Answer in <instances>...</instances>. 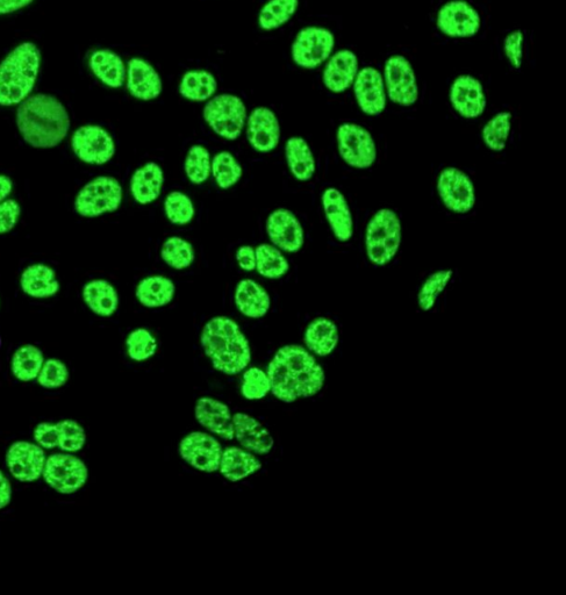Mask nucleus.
<instances>
[{
	"instance_id": "nucleus-1",
	"label": "nucleus",
	"mask_w": 566,
	"mask_h": 595,
	"mask_svg": "<svg viewBox=\"0 0 566 595\" xmlns=\"http://www.w3.org/2000/svg\"><path fill=\"white\" fill-rule=\"evenodd\" d=\"M267 374L271 393L285 404L317 396L326 381L325 371L314 355L297 344L279 348Z\"/></svg>"
},
{
	"instance_id": "nucleus-2",
	"label": "nucleus",
	"mask_w": 566,
	"mask_h": 595,
	"mask_svg": "<svg viewBox=\"0 0 566 595\" xmlns=\"http://www.w3.org/2000/svg\"><path fill=\"white\" fill-rule=\"evenodd\" d=\"M70 117L64 105L54 96L38 93L28 97L17 110L21 136L34 148L59 146L70 131Z\"/></svg>"
},
{
	"instance_id": "nucleus-3",
	"label": "nucleus",
	"mask_w": 566,
	"mask_h": 595,
	"mask_svg": "<svg viewBox=\"0 0 566 595\" xmlns=\"http://www.w3.org/2000/svg\"><path fill=\"white\" fill-rule=\"evenodd\" d=\"M200 343L213 368L227 376L241 374L252 362V347L238 322L218 315L206 322Z\"/></svg>"
},
{
	"instance_id": "nucleus-4",
	"label": "nucleus",
	"mask_w": 566,
	"mask_h": 595,
	"mask_svg": "<svg viewBox=\"0 0 566 595\" xmlns=\"http://www.w3.org/2000/svg\"><path fill=\"white\" fill-rule=\"evenodd\" d=\"M41 68V52L34 42L20 43L0 63V106L20 105L31 96Z\"/></svg>"
},
{
	"instance_id": "nucleus-5",
	"label": "nucleus",
	"mask_w": 566,
	"mask_h": 595,
	"mask_svg": "<svg viewBox=\"0 0 566 595\" xmlns=\"http://www.w3.org/2000/svg\"><path fill=\"white\" fill-rule=\"evenodd\" d=\"M403 243V222L398 213L389 207L379 209L365 228V254L372 265L384 268L399 253Z\"/></svg>"
},
{
	"instance_id": "nucleus-6",
	"label": "nucleus",
	"mask_w": 566,
	"mask_h": 595,
	"mask_svg": "<svg viewBox=\"0 0 566 595\" xmlns=\"http://www.w3.org/2000/svg\"><path fill=\"white\" fill-rule=\"evenodd\" d=\"M205 124L219 138L236 141L245 132L248 110L245 100L234 93H217L203 109Z\"/></svg>"
},
{
	"instance_id": "nucleus-7",
	"label": "nucleus",
	"mask_w": 566,
	"mask_h": 595,
	"mask_svg": "<svg viewBox=\"0 0 566 595\" xmlns=\"http://www.w3.org/2000/svg\"><path fill=\"white\" fill-rule=\"evenodd\" d=\"M124 200V190L117 178L99 176L85 184L75 200V210L83 218H98L117 212Z\"/></svg>"
},
{
	"instance_id": "nucleus-8",
	"label": "nucleus",
	"mask_w": 566,
	"mask_h": 595,
	"mask_svg": "<svg viewBox=\"0 0 566 595\" xmlns=\"http://www.w3.org/2000/svg\"><path fill=\"white\" fill-rule=\"evenodd\" d=\"M336 38L327 27L306 26L291 45V59L300 69L315 70L327 62L334 53Z\"/></svg>"
},
{
	"instance_id": "nucleus-9",
	"label": "nucleus",
	"mask_w": 566,
	"mask_h": 595,
	"mask_svg": "<svg viewBox=\"0 0 566 595\" xmlns=\"http://www.w3.org/2000/svg\"><path fill=\"white\" fill-rule=\"evenodd\" d=\"M336 146L341 160L356 170H368L377 161L374 135L360 124L343 123L336 131Z\"/></svg>"
},
{
	"instance_id": "nucleus-10",
	"label": "nucleus",
	"mask_w": 566,
	"mask_h": 595,
	"mask_svg": "<svg viewBox=\"0 0 566 595\" xmlns=\"http://www.w3.org/2000/svg\"><path fill=\"white\" fill-rule=\"evenodd\" d=\"M436 191L446 209L455 214H468L477 203L476 186L464 170L447 167L440 171Z\"/></svg>"
},
{
	"instance_id": "nucleus-11",
	"label": "nucleus",
	"mask_w": 566,
	"mask_h": 595,
	"mask_svg": "<svg viewBox=\"0 0 566 595\" xmlns=\"http://www.w3.org/2000/svg\"><path fill=\"white\" fill-rule=\"evenodd\" d=\"M386 95L394 105L412 107L418 103L420 89L417 74L404 55H391L384 64Z\"/></svg>"
},
{
	"instance_id": "nucleus-12",
	"label": "nucleus",
	"mask_w": 566,
	"mask_h": 595,
	"mask_svg": "<svg viewBox=\"0 0 566 595\" xmlns=\"http://www.w3.org/2000/svg\"><path fill=\"white\" fill-rule=\"evenodd\" d=\"M436 28L450 39H470L482 28V17L468 0H449L437 11Z\"/></svg>"
},
{
	"instance_id": "nucleus-13",
	"label": "nucleus",
	"mask_w": 566,
	"mask_h": 595,
	"mask_svg": "<svg viewBox=\"0 0 566 595\" xmlns=\"http://www.w3.org/2000/svg\"><path fill=\"white\" fill-rule=\"evenodd\" d=\"M45 482L61 494L80 491L88 482L89 470L80 458L70 454H55L46 460Z\"/></svg>"
},
{
	"instance_id": "nucleus-14",
	"label": "nucleus",
	"mask_w": 566,
	"mask_h": 595,
	"mask_svg": "<svg viewBox=\"0 0 566 595\" xmlns=\"http://www.w3.org/2000/svg\"><path fill=\"white\" fill-rule=\"evenodd\" d=\"M71 148L78 159L91 166H104L116 155L113 136L98 125L77 128L71 138Z\"/></svg>"
},
{
	"instance_id": "nucleus-15",
	"label": "nucleus",
	"mask_w": 566,
	"mask_h": 595,
	"mask_svg": "<svg viewBox=\"0 0 566 595\" xmlns=\"http://www.w3.org/2000/svg\"><path fill=\"white\" fill-rule=\"evenodd\" d=\"M271 245L286 254H297L305 245V231L297 215L285 207L272 211L265 220Z\"/></svg>"
},
{
	"instance_id": "nucleus-16",
	"label": "nucleus",
	"mask_w": 566,
	"mask_h": 595,
	"mask_svg": "<svg viewBox=\"0 0 566 595\" xmlns=\"http://www.w3.org/2000/svg\"><path fill=\"white\" fill-rule=\"evenodd\" d=\"M245 132L249 146L260 154L274 152L282 139L281 121L268 106H257L248 113Z\"/></svg>"
},
{
	"instance_id": "nucleus-17",
	"label": "nucleus",
	"mask_w": 566,
	"mask_h": 595,
	"mask_svg": "<svg viewBox=\"0 0 566 595\" xmlns=\"http://www.w3.org/2000/svg\"><path fill=\"white\" fill-rule=\"evenodd\" d=\"M178 450L185 463L193 469L206 473L219 471L221 456L224 453L216 437L203 432L186 435L179 443Z\"/></svg>"
},
{
	"instance_id": "nucleus-18",
	"label": "nucleus",
	"mask_w": 566,
	"mask_h": 595,
	"mask_svg": "<svg viewBox=\"0 0 566 595\" xmlns=\"http://www.w3.org/2000/svg\"><path fill=\"white\" fill-rule=\"evenodd\" d=\"M358 107L365 116L378 117L386 110V95L383 74L375 67H364L358 71L356 80L351 86Z\"/></svg>"
},
{
	"instance_id": "nucleus-19",
	"label": "nucleus",
	"mask_w": 566,
	"mask_h": 595,
	"mask_svg": "<svg viewBox=\"0 0 566 595\" xmlns=\"http://www.w3.org/2000/svg\"><path fill=\"white\" fill-rule=\"evenodd\" d=\"M449 100L458 116L468 120L482 117L487 107L484 85L472 75L455 78L450 86Z\"/></svg>"
},
{
	"instance_id": "nucleus-20",
	"label": "nucleus",
	"mask_w": 566,
	"mask_h": 595,
	"mask_svg": "<svg viewBox=\"0 0 566 595\" xmlns=\"http://www.w3.org/2000/svg\"><path fill=\"white\" fill-rule=\"evenodd\" d=\"M126 88L140 102H154L163 92L162 76L154 64L141 56L127 62Z\"/></svg>"
},
{
	"instance_id": "nucleus-21",
	"label": "nucleus",
	"mask_w": 566,
	"mask_h": 595,
	"mask_svg": "<svg viewBox=\"0 0 566 595\" xmlns=\"http://www.w3.org/2000/svg\"><path fill=\"white\" fill-rule=\"evenodd\" d=\"M7 468L11 475L23 483H32L44 473L46 464L45 451L39 446L26 441L13 443L6 454Z\"/></svg>"
},
{
	"instance_id": "nucleus-22",
	"label": "nucleus",
	"mask_w": 566,
	"mask_h": 595,
	"mask_svg": "<svg viewBox=\"0 0 566 595\" xmlns=\"http://www.w3.org/2000/svg\"><path fill=\"white\" fill-rule=\"evenodd\" d=\"M322 211L336 241L347 243L355 232L354 215L347 197L339 189L327 188L321 195Z\"/></svg>"
},
{
	"instance_id": "nucleus-23",
	"label": "nucleus",
	"mask_w": 566,
	"mask_h": 595,
	"mask_svg": "<svg viewBox=\"0 0 566 595\" xmlns=\"http://www.w3.org/2000/svg\"><path fill=\"white\" fill-rule=\"evenodd\" d=\"M358 71H360V61L353 50L340 49L324 64L322 84L334 95H341L351 89Z\"/></svg>"
},
{
	"instance_id": "nucleus-24",
	"label": "nucleus",
	"mask_w": 566,
	"mask_h": 595,
	"mask_svg": "<svg viewBox=\"0 0 566 595\" xmlns=\"http://www.w3.org/2000/svg\"><path fill=\"white\" fill-rule=\"evenodd\" d=\"M234 439L243 449L255 455L264 456L274 449L275 440L267 428L252 415L235 413L233 415Z\"/></svg>"
},
{
	"instance_id": "nucleus-25",
	"label": "nucleus",
	"mask_w": 566,
	"mask_h": 595,
	"mask_svg": "<svg viewBox=\"0 0 566 595\" xmlns=\"http://www.w3.org/2000/svg\"><path fill=\"white\" fill-rule=\"evenodd\" d=\"M195 417L210 433L226 441L234 440L233 414L222 401L210 397L198 399Z\"/></svg>"
},
{
	"instance_id": "nucleus-26",
	"label": "nucleus",
	"mask_w": 566,
	"mask_h": 595,
	"mask_svg": "<svg viewBox=\"0 0 566 595\" xmlns=\"http://www.w3.org/2000/svg\"><path fill=\"white\" fill-rule=\"evenodd\" d=\"M234 304L243 317L259 320L269 313L271 297L259 282L245 278L235 286Z\"/></svg>"
},
{
	"instance_id": "nucleus-27",
	"label": "nucleus",
	"mask_w": 566,
	"mask_h": 595,
	"mask_svg": "<svg viewBox=\"0 0 566 595\" xmlns=\"http://www.w3.org/2000/svg\"><path fill=\"white\" fill-rule=\"evenodd\" d=\"M163 168L159 163L147 162L134 171L130 190L135 203L142 206L152 205L160 199L164 188Z\"/></svg>"
},
{
	"instance_id": "nucleus-28",
	"label": "nucleus",
	"mask_w": 566,
	"mask_h": 595,
	"mask_svg": "<svg viewBox=\"0 0 566 595\" xmlns=\"http://www.w3.org/2000/svg\"><path fill=\"white\" fill-rule=\"evenodd\" d=\"M89 67L97 80L110 89H120L126 83L127 63L111 49H97L90 55Z\"/></svg>"
},
{
	"instance_id": "nucleus-29",
	"label": "nucleus",
	"mask_w": 566,
	"mask_h": 595,
	"mask_svg": "<svg viewBox=\"0 0 566 595\" xmlns=\"http://www.w3.org/2000/svg\"><path fill=\"white\" fill-rule=\"evenodd\" d=\"M286 166L298 182H310L317 172V160L310 143L302 136H291L284 147Z\"/></svg>"
},
{
	"instance_id": "nucleus-30",
	"label": "nucleus",
	"mask_w": 566,
	"mask_h": 595,
	"mask_svg": "<svg viewBox=\"0 0 566 595\" xmlns=\"http://www.w3.org/2000/svg\"><path fill=\"white\" fill-rule=\"evenodd\" d=\"M173 279L163 275H150L136 285L135 297L141 306L157 310L173 303L176 296Z\"/></svg>"
},
{
	"instance_id": "nucleus-31",
	"label": "nucleus",
	"mask_w": 566,
	"mask_h": 595,
	"mask_svg": "<svg viewBox=\"0 0 566 595\" xmlns=\"http://www.w3.org/2000/svg\"><path fill=\"white\" fill-rule=\"evenodd\" d=\"M339 341V327L332 319L315 318L305 329V346L315 356L326 357L333 354Z\"/></svg>"
},
{
	"instance_id": "nucleus-32",
	"label": "nucleus",
	"mask_w": 566,
	"mask_h": 595,
	"mask_svg": "<svg viewBox=\"0 0 566 595\" xmlns=\"http://www.w3.org/2000/svg\"><path fill=\"white\" fill-rule=\"evenodd\" d=\"M218 78L206 69L185 71L178 84V92L185 100L192 103H206L217 95Z\"/></svg>"
},
{
	"instance_id": "nucleus-33",
	"label": "nucleus",
	"mask_w": 566,
	"mask_h": 595,
	"mask_svg": "<svg viewBox=\"0 0 566 595\" xmlns=\"http://www.w3.org/2000/svg\"><path fill=\"white\" fill-rule=\"evenodd\" d=\"M261 469L259 458L246 449L231 447L222 453L219 471L229 482H241Z\"/></svg>"
},
{
	"instance_id": "nucleus-34",
	"label": "nucleus",
	"mask_w": 566,
	"mask_h": 595,
	"mask_svg": "<svg viewBox=\"0 0 566 595\" xmlns=\"http://www.w3.org/2000/svg\"><path fill=\"white\" fill-rule=\"evenodd\" d=\"M20 286L27 296L37 299L54 297L60 291L55 270L46 264H33L26 268L20 277Z\"/></svg>"
},
{
	"instance_id": "nucleus-35",
	"label": "nucleus",
	"mask_w": 566,
	"mask_h": 595,
	"mask_svg": "<svg viewBox=\"0 0 566 595\" xmlns=\"http://www.w3.org/2000/svg\"><path fill=\"white\" fill-rule=\"evenodd\" d=\"M84 303L102 318H110L119 307V295L114 285L105 279H95L83 288Z\"/></svg>"
},
{
	"instance_id": "nucleus-36",
	"label": "nucleus",
	"mask_w": 566,
	"mask_h": 595,
	"mask_svg": "<svg viewBox=\"0 0 566 595\" xmlns=\"http://www.w3.org/2000/svg\"><path fill=\"white\" fill-rule=\"evenodd\" d=\"M299 6L300 0H267L257 14V25L263 32L281 30L296 16Z\"/></svg>"
},
{
	"instance_id": "nucleus-37",
	"label": "nucleus",
	"mask_w": 566,
	"mask_h": 595,
	"mask_svg": "<svg viewBox=\"0 0 566 595\" xmlns=\"http://www.w3.org/2000/svg\"><path fill=\"white\" fill-rule=\"evenodd\" d=\"M256 253V271L263 278L277 281L289 274L291 269L290 261L281 249H278L271 243H261L255 247Z\"/></svg>"
},
{
	"instance_id": "nucleus-38",
	"label": "nucleus",
	"mask_w": 566,
	"mask_h": 595,
	"mask_svg": "<svg viewBox=\"0 0 566 595\" xmlns=\"http://www.w3.org/2000/svg\"><path fill=\"white\" fill-rule=\"evenodd\" d=\"M513 114L501 111L487 121L482 129V140L485 147L493 153H501L507 147L512 133Z\"/></svg>"
},
{
	"instance_id": "nucleus-39",
	"label": "nucleus",
	"mask_w": 566,
	"mask_h": 595,
	"mask_svg": "<svg viewBox=\"0 0 566 595\" xmlns=\"http://www.w3.org/2000/svg\"><path fill=\"white\" fill-rule=\"evenodd\" d=\"M44 362L42 351L32 344H26V346L20 347L12 357V374L20 382H32L38 378Z\"/></svg>"
},
{
	"instance_id": "nucleus-40",
	"label": "nucleus",
	"mask_w": 566,
	"mask_h": 595,
	"mask_svg": "<svg viewBox=\"0 0 566 595\" xmlns=\"http://www.w3.org/2000/svg\"><path fill=\"white\" fill-rule=\"evenodd\" d=\"M160 255L169 268L177 271L189 269L197 256L192 243L178 235L170 236L162 243Z\"/></svg>"
},
{
	"instance_id": "nucleus-41",
	"label": "nucleus",
	"mask_w": 566,
	"mask_h": 595,
	"mask_svg": "<svg viewBox=\"0 0 566 595\" xmlns=\"http://www.w3.org/2000/svg\"><path fill=\"white\" fill-rule=\"evenodd\" d=\"M212 177L221 190H231L243 177L242 164L228 150H221L212 157Z\"/></svg>"
},
{
	"instance_id": "nucleus-42",
	"label": "nucleus",
	"mask_w": 566,
	"mask_h": 595,
	"mask_svg": "<svg viewBox=\"0 0 566 595\" xmlns=\"http://www.w3.org/2000/svg\"><path fill=\"white\" fill-rule=\"evenodd\" d=\"M454 278L453 269H441L434 271L422 283L418 292L417 303L421 311L431 312L440 299L442 293L447 290Z\"/></svg>"
},
{
	"instance_id": "nucleus-43",
	"label": "nucleus",
	"mask_w": 566,
	"mask_h": 595,
	"mask_svg": "<svg viewBox=\"0 0 566 595\" xmlns=\"http://www.w3.org/2000/svg\"><path fill=\"white\" fill-rule=\"evenodd\" d=\"M186 178L193 185L205 184L212 177V155L209 148L193 145L186 153L184 160Z\"/></svg>"
},
{
	"instance_id": "nucleus-44",
	"label": "nucleus",
	"mask_w": 566,
	"mask_h": 595,
	"mask_svg": "<svg viewBox=\"0 0 566 595\" xmlns=\"http://www.w3.org/2000/svg\"><path fill=\"white\" fill-rule=\"evenodd\" d=\"M166 218L175 226H188L196 217V206L189 195L174 190L168 193L163 203Z\"/></svg>"
},
{
	"instance_id": "nucleus-45",
	"label": "nucleus",
	"mask_w": 566,
	"mask_h": 595,
	"mask_svg": "<svg viewBox=\"0 0 566 595\" xmlns=\"http://www.w3.org/2000/svg\"><path fill=\"white\" fill-rule=\"evenodd\" d=\"M159 348V343L147 328H136L126 339L127 355L135 362H146L152 358Z\"/></svg>"
},
{
	"instance_id": "nucleus-46",
	"label": "nucleus",
	"mask_w": 566,
	"mask_h": 595,
	"mask_svg": "<svg viewBox=\"0 0 566 595\" xmlns=\"http://www.w3.org/2000/svg\"><path fill=\"white\" fill-rule=\"evenodd\" d=\"M57 425V441L63 451L76 453L84 448L87 443V433L84 428L75 420H63Z\"/></svg>"
},
{
	"instance_id": "nucleus-47",
	"label": "nucleus",
	"mask_w": 566,
	"mask_h": 595,
	"mask_svg": "<svg viewBox=\"0 0 566 595\" xmlns=\"http://www.w3.org/2000/svg\"><path fill=\"white\" fill-rule=\"evenodd\" d=\"M271 392V385L267 372L260 368H250L242 378L241 394L247 400H261Z\"/></svg>"
},
{
	"instance_id": "nucleus-48",
	"label": "nucleus",
	"mask_w": 566,
	"mask_h": 595,
	"mask_svg": "<svg viewBox=\"0 0 566 595\" xmlns=\"http://www.w3.org/2000/svg\"><path fill=\"white\" fill-rule=\"evenodd\" d=\"M69 381V370L67 365L56 360V358H50V360L44 362L38 376V383L48 390L59 389L67 384Z\"/></svg>"
},
{
	"instance_id": "nucleus-49",
	"label": "nucleus",
	"mask_w": 566,
	"mask_h": 595,
	"mask_svg": "<svg viewBox=\"0 0 566 595\" xmlns=\"http://www.w3.org/2000/svg\"><path fill=\"white\" fill-rule=\"evenodd\" d=\"M503 49L511 67L515 70L521 69L525 56V33L521 30L508 33L503 42Z\"/></svg>"
},
{
	"instance_id": "nucleus-50",
	"label": "nucleus",
	"mask_w": 566,
	"mask_h": 595,
	"mask_svg": "<svg viewBox=\"0 0 566 595\" xmlns=\"http://www.w3.org/2000/svg\"><path fill=\"white\" fill-rule=\"evenodd\" d=\"M20 214V205L16 200L6 199L0 203V234L11 232L18 224Z\"/></svg>"
},
{
	"instance_id": "nucleus-51",
	"label": "nucleus",
	"mask_w": 566,
	"mask_h": 595,
	"mask_svg": "<svg viewBox=\"0 0 566 595\" xmlns=\"http://www.w3.org/2000/svg\"><path fill=\"white\" fill-rule=\"evenodd\" d=\"M34 440L41 448H57L59 446V441H57V425L42 422L34 430Z\"/></svg>"
},
{
	"instance_id": "nucleus-52",
	"label": "nucleus",
	"mask_w": 566,
	"mask_h": 595,
	"mask_svg": "<svg viewBox=\"0 0 566 595\" xmlns=\"http://www.w3.org/2000/svg\"><path fill=\"white\" fill-rule=\"evenodd\" d=\"M235 261L239 268L246 272H252L256 269L255 248L249 245H243L236 250Z\"/></svg>"
},
{
	"instance_id": "nucleus-53",
	"label": "nucleus",
	"mask_w": 566,
	"mask_h": 595,
	"mask_svg": "<svg viewBox=\"0 0 566 595\" xmlns=\"http://www.w3.org/2000/svg\"><path fill=\"white\" fill-rule=\"evenodd\" d=\"M33 2L34 0H0V16L24 10Z\"/></svg>"
},
{
	"instance_id": "nucleus-54",
	"label": "nucleus",
	"mask_w": 566,
	"mask_h": 595,
	"mask_svg": "<svg viewBox=\"0 0 566 595\" xmlns=\"http://www.w3.org/2000/svg\"><path fill=\"white\" fill-rule=\"evenodd\" d=\"M12 499V487L9 479L0 471V510L9 506Z\"/></svg>"
},
{
	"instance_id": "nucleus-55",
	"label": "nucleus",
	"mask_w": 566,
	"mask_h": 595,
	"mask_svg": "<svg viewBox=\"0 0 566 595\" xmlns=\"http://www.w3.org/2000/svg\"><path fill=\"white\" fill-rule=\"evenodd\" d=\"M13 182L9 176L0 175V203H3L11 195Z\"/></svg>"
}]
</instances>
